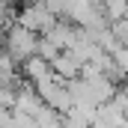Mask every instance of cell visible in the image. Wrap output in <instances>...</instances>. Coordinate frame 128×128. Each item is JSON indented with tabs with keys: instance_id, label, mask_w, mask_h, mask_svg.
<instances>
[{
	"instance_id": "3",
	"label": "cell",
	"mask_w": 128,
	"mask_h": 128,
	"mask_svg": "<svg viewBox=\"0 0 128 128\" xmlns=\"http://www.w3.org/2000/svg\"><path fill=\"white\" fill-rule=\"evenodd\" d=\"M21 66H24L27 78L33 80V86H36V84H42L45 78H51V66L45 63V60H39V57H30L27 63H21Z\"/></svg>"
},
{
	"instance_id": "2",
	"label": "cell",
	"mask_w": 128,
	"mask_h": 128,
	"mask_svg": "<svg viewBox=\"0 0 128 128\" xmlns=\"http://www.w3.org/2000/svg\"><path fill=\"white\" fill-rule=\"evenodd\" d=\"M60 18H54L45 6H27L24 12H21V21H18V27H24V30H30L33 36L36 33H48L54 24H57Z\"/></svg>"
},
{
	"instance_id": "1",
	"label": "cell",
	"mask_w": 128,
	"mask_h": 128,
	"mask_svg": "<svg viewBox=\"0 0 128 128\" xmlns=\"http://www.w3.org/2000/svg\"><path fill=\"white\" fill-rule=\"evenodd\" d=\"M3 42H6V51H3V54H6L15 66H18V63H27L30 57H36V45H39V39H36L30 30L18 27V24L3 36Z\"/></svg>"
}]
</instances>
